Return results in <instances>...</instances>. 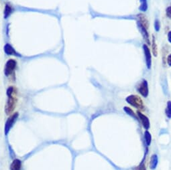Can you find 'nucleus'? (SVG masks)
<instances>
[{
    "instance_id": "5",
    "label": "nucleus",
    "mask_w": 171,
    "mask_h": 170,
    "mask_svg": "<svg viewBox=\"0 0 171 170\" xmlns=\"http://www.w3.org/2000/svg\"><path fill=\"white\" fill-rule=\"evenodd\" d=\"M138 91L139 93H140L142 96L144 97H147L149 93L148 91V82L146 80H143L142 82L140 83L138 88Z\"/></svg>"
},
{
    "instance_id": "10",
    "label": "nucleus",
    "mask_w": 171,
    "mask_h": 170,
    "mask_svg": "<svg viewBox=\"0 0 171 170\" xmlns=\"http://www.w3.org/2000/svg\"><path fill=\"white\" fill-rule=\"evenodd\" d=\"M4 52L5 54L7 55H10V56H20V55L18 54V53L16 52L14 48L10 45L9 44H6L4 46Z\"/></svg>"
},
{
    "instance_id": "14",
    "label": "nucleus",
    "mask_w": 171,
    "mask_h": 170,
    "mask_svg": "<svg viewBox=\"0 0 171 170\" xmlns=\"http://www.w3.org/2000/svg\"><path fill=\"white\" fill-rule=\"evenodd\" d=\"M152 50L153 55L155 57H157V56H158V48H157L155 41V37L154 36H152Z\"/></svg>"
},
{
    "instance_id": "22",
    "label": "nucleus",
    "mask_w": 171,
    "mask_h": 170,
    "mask_svg": "<svg viewBox=\"0 0 171 170\" xmlns=\"http://www.w3.org/2000/svg\"><path fill=\"white\" fill-rule=\"evenodd\" d=\"M167 64L169 65V66H171V54H169L167 58Z\"/></svg>"
},
{
    "instance_id": "1",
    "label": "nucleus",
    "mask_w": 171,
    "mask_h": 170,
    "mask_svg": "<svg viewBox=\"0 0 171 170\" xmlns=\"http://www.w3.org/2000/svg\"><path fill=\"white\" fill-rule=\"evenodd\" d=\"M126 102L129 103V105L133 106L135 108H138V109H143L144 107V102H143L142 99L137 95H132L128 96L126 99Z\"/></svg>"
},
{
    "instance_id": "4",
    "label": "nucleus",
    "mask_w": 171,
    "mask_h": 170,
    "mask_svg": "<svg viewBox=\"0 0 171 170\" xmlns=\"http://www.w3.org/2000/svg\"><path fill=\"white\" fill-rule=\"evenodd\" d=\"M16 61L15 60L10 59L6 62L5 68H4V74L6 76H10L12 73L16 68Z\"/></svg>"
},
{
    "instance_id": "18",
    "label": "nucleus",
    "mask_w": 171,
    "mask_h": 170,
    "mask_svg": "<svg viewBox=\"0 0 171 170\" xmlns=\"http://www.w3.org/2000/svg\"><path fill=\"white\" fill-rule=\"evenodd\" d=\"M123 110H124V111H125V112H126L127 114H128V115H130V116H132V117H133L135 118L136 119H138L137 117H136V115L134 114V111H132L130 108H129V107H126L123 108Z\"/></svg>"
},
{
    "instance_id": "11",
    "label": "nucleus",
    "mask_w": 171,
    "mask_h": 170,
    "mask_svg": "<svg viewBox=\"0 0 171 170\" xmlns=\"http://www.w3.org/2000/svg\"><path fill=\"white\" fill-rule=\"evenodd\" d=\"M158 163V156L156 154H154L152 155L150 158V168L151 169H154L156 168L157 165Z\"/></svg>"
},
{
    "instance_id": "15",
    "label": "nucleus",
    "mask_w": 171,
    "mask_h": 170,
    "mask_svg": "<svg viewBox=\"0 0 171 170\" xmlns=\"http://www.w3.org/2000/svg\"><path fill=\"white\" fill-rule=\"evenodd\" d=\"M140 5L139 7V10L142 12H146L148 10V2L147 0H140Z\"/></svg>"
},
{
    "instance_id": "20",
    "label": "nucleus",
    "mask_w": 171,
    "mask_h": 170,
    "mask_svg": "<svg viewBox=\"0 0 171 170\" xmlns=\"http://www.w3.org/2000/svg\"><path fill=\"white\" fill-rule=\"evenodd\" d=\"M13 92H14V88L13 87V86H10L7 88V95L8 96H10V95H12Z\"/></svg>"
},
{
    "instance_id": "13",
    "label": "nucleus",
    "mask_w": 171,
    "mask_h": 170,
    "mask_svg": "<svg viewBox=\"0 0 171 170\" xmlns=\"http://www.w3.org/2000/svg\"><path fill=\"white\" fill-rule=\"evenodd\" d=\"M13 12V8L10 4H7L5 5V9H4V18L7 19L9 16L12 14Z\"/></svg>"
},
{
    "instance_id": "3",
    "label": "nucleus",
    "mask_w": 171,
    "mask_h": 170,
    "mask_svg": "<svg viewBox=\"0 0 171 170\" xmlns=\"http://www.w3.org/2000/svg\"><path fill=\"white\" fill-rule=\"evenodd\" d=\"M16 99L15 97L12 95L8 96V99L5 105V112H6L7 115H9L11 113L13 112V111L14 110L15 106H16Z\"/></svg>"
},
{
    "instance_id": "21",
    "label": "nucleus",
    "mask_w": 171,
    "mask_h": 170,
    "mask_svg": "<svg viewBox=\"0 0 171 170\" xmlns=\"http://www.w3.org/2000/svg\"><path fill=\"white\" fill-rule=\"evenodd\" d=\"M166 15L168 18L171 19V6H169L166 10Z\"/></svg>"
},
{
    "instance_id": "24",
    "label": "nucleus",
    "mask_w": 171,
    "mask_h": 170,
    "mask_svg": "<svg viewBox=\"0 0 171 170\" xmlns=\"http://www.w3.org/2000/svg\"><path fill=\"white\" fill-rule=\"evenodd\" d=\"M139 170H146V168H145L144 164H142V165L140 166Z\"/></svg>"
},
{
    "instance_id": "9",
    "label": "nucleus",
    "mask_w": 171,
    "mask_h": 170,
    "mask_svg": "<svg viewBox=\"0 0 171 170\" xmlns=\"http://www.w3.org/2000/svg\"><path fill=\"white\" fill-rule=\"evenodd\" d=\"M137 18H138V23H139L140 24H142L143 26H144L146 28L148 29L149 27V22L147 18L146 17V16L144 14H142V13H140V14L137 15Z\"/></svg>"
},
{
    "instance_id": "7",
    "label": "nucleus",
    "mask_w": 171,
    "mask_h": 170,
    "mask_svg": "<svg viewBox=\"0 0 171 170\" xmlns=\"http://www.w3.org/2000/svg\"><path fill=\"white\" fill-rule=\"evenodd\" d=\"M137 24H138V27L140 32L141 33L142 37L144 38V40L146 41V42L148 44H150V40H149V34L148 32V29L146 28L144 26H143L142 24L138 23V22Z\"/></svg>"
},
{
    "instance_id": "2",
    "label": "nucleus",
    "mask_w": 171,
    "mask_h": 170,
    "mask_svg": "<svg viewBox=\"0 0 171 170\" xmlns=\"http://www.w3.org/2000/svg\"><path fill=\"white\" fill-rule=\"evenodd\" d=\"M18 113H16L15 114H13L12 116H11L10 117L8 118V119L7 120L6 122H5V128H4V131H5V134L7 135L8 133L10 131V129H12V127H13V125H14V123L16 121V120L18 119Z\"/></svg>"
},
{
    "instance_id": "17",
    "label": "nucleus",
    "mask_w": 171,
    "mask_h": 170,
    "mask_svg": "<svg viewBox=\"0 0 171 170\" xmlns=\"http://www.w3.org/2000/svg\"><path fill=\"white\" fill-rule=\"evenodd\" d=\"M165 114L169 119H171V101H169L167 102V108L165 109Z\"/></svg>"
},
{
    "instance_id": "8",
    "label": "nucleus",
    "mask_w": 171,
    "mask_h": 170,
    "mask_svg": "<svg viewBox=\"0 0 171 170\" xmlns=\"http://www.w3.org/2000/svg\"><path fill=\"white\" fill-rule=\"evenodd\" d=\"M138 118L140 119L141 121L143 127L145 129H148L150 128V121H149L148 118L146 116L144 115V114H142V113H140V111L138 112Z\"/></svg>"
},
{
    "instance_id": "23",
    "label": "nucleus",
    "mask_w": 171,
    "mask_h": 170,
    "mask_svg": "<svg viewBox=\"0 0 171 170\" xmlns=\"http://www.w3.org/2000/svg\"><path fill=\"white\" fill-rule=\"evenodd\" d=\"M167 37H168V40H169V42L171 44V31L168 33Z\"/></svg>"
},
{
    "instance_id": "16",
    "label": "nucleus",
    "mask_w": 171,
    "mask_h": 170,
    "mask_svg": "<svg viewBox=\"0 0 171 170\" xmlns=\"http://www.w3.org/2000/svg\"><path fill=\"white\" fill-rule=\"evenodd\" d=\"M144 138L147 146H150L152 142V135L148 131H146L144 132Z\"/></svg>"
},
{
    "instance_id": "12",
    "label": "nucleus",
    "mask_w": 171,
    "mask_h": 170,
    "mask_svg": "<svg viewBox=\"0 0 171 170\" xmlns=\"http://www.w3.org/2000/svg\"><path fill=\"white\" fill-rule=\"evenodd\" d=\"M21 165L22 163L20 160H19L18 159H16V160L13 161L12 164H11L10 169L11 170H20Z\"/></svg>"
},
{
    "instance_id": "6",
    "label": "nucleus",
    "mask_w": 171,
    "mask_h": 170,
    "mask_svg": "<svg viewBox=\"0 0 171 170\" xmlns=\"http://www.w3.org/2000/svg\"><path fill=\"white\" fill-rule=\"evenodd\" d=\"M143 50H144V53L145 55L146 66L148 69H150L152 66V56L150 50L146 44H144V45H143Z\"/></svg>"
},
{
    "instance_id": "19",
    "label": "nucleus",
    "mask_w": 171,
    "mask_h": 170,
    "mask_svg": "<svg viewBox=\"0 0 171 170\" xmlns=\"http://www.w3.org/2000/svg\"><path fill=\"white\" fill-rule=\"evenodd\" d=\"M154 29H155L156 32H158L160 29H161V23H160L158 19H157L154 22Z\"/></svg>"
}]
</instances>
